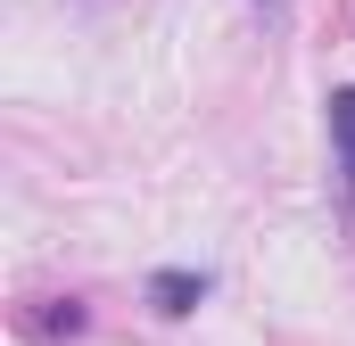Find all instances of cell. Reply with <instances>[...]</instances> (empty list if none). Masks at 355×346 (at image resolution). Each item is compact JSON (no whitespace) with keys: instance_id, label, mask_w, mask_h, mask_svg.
<instances>
[{"instance_id":"1","label":"cell","mask_w":355,"mask_h":346,"mask_svg":"<svg viewBox=\"0 0 355 346\" xmlns=\"http://www.w3.org/2000/svg\"><path fill=\"white\" fill-rule=\"evenodd\" d=\"M198 297H207V272H157V280H149V305H157V313H190V305H198Z\"/></svg>"},{"instance_id":"2","label":"cell","mask_w":355,"mask_h":346,"mask_svg":"<svg viewBox=\"0 0 355 346\" xmlns=\"http://www.w3.org/2000/svg\"><path fill=\"white\" fill-rule=\"evenodd\" d=\"M331 140H339V173H347V198H355V91H331Z\"/></svg>"}]
</instances>
